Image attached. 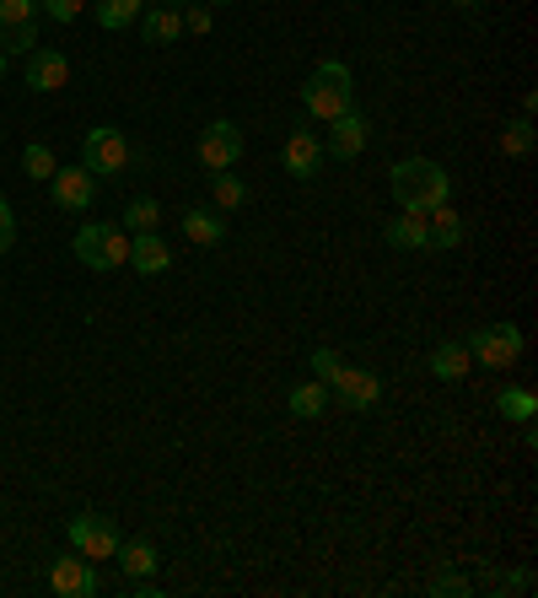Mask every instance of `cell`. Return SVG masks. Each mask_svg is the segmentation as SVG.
I'll return each mask as SVG.
<instances>
[{
	"label": "cell",
	"mask_w": 538,
	"mask_h": 598,
	"mask_svg": "<svg viewBox=\"0 0 538 598\" xmlns=\"http://www.w3.org/2000/svg\"><path fill=\"white\" fill-rule=\"evenodd\" d=\"M496 410H501L507 421H517V427H534L538 399L528 394V389H501V394H496Z\"/></svg>",
	"instance_id": "cell-21"
},
{
	"label": "cell",
	"mask_w": 538,
	"mask_h": 598,
	"mask_svg": "<svg viewBox=\"0 0 538 598\" xmlns=\"http://www.w3.org/2000/svg\"><path fill=\"white\" fill-rule=\"evenodd\" d=\"M183 238L200 243V249H216V243L227 238V221H221L216 211H200V205H194V211H183Z\"/></svg>",
	"instance_id": "cell-19"
},
{
	"label": "cell",
	"mask_w": 538,
	"mask_h": 598,
	"mask_svg": "<svg viewBox=\"0 0 538 598\" xmlns=\"http://www.w3.org/2000/svg\"><path fill=\"white\" fill-rule=\"evenodd\" d=\"M280 162H285L291 178H318L323 162H329V151H323V141H318L312 130H296V136L280 147Z\"/></svg>",
	"instance_id": "cell-11"
},
{
	"label": "cell",
	"mask_w": 538,
	"mask_h": 598,
	"mask_svg": "<svg viewBox=\"0 0 538 598\" xmlns=\"http://www.w3.org/2000/svg\"><path fill=\"white\" fill-rule=\"evenodd\" d=\"M49 588L60 598H92L98 594V572L81 561V550H71V556H54L49 561Z\"/></svg>",
	"instance_id": "cell-9"
},
{
	"label": "cell",
	"mask_w": 538,
	"mask_h": 598,
	"mask_svg": "<svg viewBox=\"0 0 538 598\" xmlns=\"http://www.w3.org/2000/svg\"><path fill=\"white\" fill-rule=\"evenodd\" d=\"M323 410H329V383L312 378V383H296V389H291V416H296V421H318Z\"/></svg>",
	"instance_id": "cell-20"
},
{
	"label": "cell",
	"mask_w": 538,
	"mask_h": 598,
	"mask_svg": "<svg viewBox=\"0 0 538 598\" xmlns=\"http://www.w3.org/2000/svg\"><path fill=\"white\" fill-rule=\"evenodd\" d=\"M76 259H81L87 270H119V265L130 259V232L114 227V221H87V227L76 232Z\"/></svg>",
	"instance_id": "cell-3"
},
{
	"label": "cell",
	"mask_w": 538,
	"mask_h": 598,
	"mask_svg": "<svg viewBox=\"0 0 538 598\" xmlns=\"http://www.w3.org/2000/svg\"><path fill=\"white\" fill-rule=\"evenodd\" d=\"M216 5H232V0H216Z\"/></svg>",
	"instance_id": "cell-39"
},
{
	"label": "cell",
	"mask_w": 538,
	"mask_h": 598,
	"mask_svg": "<svg viewBox=\"0 0 538 598\" xmlns=\"http://www.w3.org/2000/svg\"><path fill=\"white\" fill-rule=\"evenodd\" d=\"M38 11L54 16V22H76L81 16V0H38Z\"/></svg>",
	"instance_id": "cell-33"
},
{
	"label": "cell",
	"mask_w": 538,
	"mask_h": 598,
	"mask_svg": "<svg viewBox=\"0 0 538 598\" xmlns=\"http://www.w3.org/2000/svg\"><path fill=\"white\" fill-rule=\"evenodd\" d=\"M340 367H345V361H340V351H334V345H318V351H312V378H318V383H334V372H340Z\"/></svg>",
	"instance_id": "cell-29"
},
{
	"label": "cell",
	"mask_w": 538,
	"mask_h": 598,
	"mask_svg": "<svg viewBox=\"0 0 538 598\" xmlns=\"http://www.w3.org/2000/svg\"><path fill=\"white\" fill-rule=\"evenodd\" d=\"M334 125V136L323 141V151L334 156V162H350V156H361L367 151V119L350 109V114H340V119H329Z\"/></svg>",
	"instance_id": "cell-13"
},
{
	"label": "cell",
	"mask_w": 538,
	"mask_h": 598,
	"mask_svg": "<svg viewBox=\"0 0 538 598\" xmlns=\"http://www.w3.org/2000/svg\"><path fill=\"white\" fill-rule=\"evenodd\" d=\"M431 594H436V598L469 594V577H458V572H447V577H436V583H431Z\"/></svg>",
	"instance_id": "cell-34"
},
{
	"label": "cell",
	"mask_w": 538,
	"mask_h": 598,
	"mask_svg": "<svg viewBox=\"0 0 538 598\" xmlns=\"http://www.w3.org/2000/svg\"><path fill=\"white\" fill-rule=\"evenodd\" d=\"M388 183H394V200H399L404 211H436V205H447V194H452L447 167L431 162V156H404L399 167L388 173Z\"/></svg>",
	"instance_id": "cell-1"
},
{
	"label": "cell",
	"mask_w": 538,
	"mask_h": 598,
	"mask_svg": "<svg viewBox=\"0 0 538 598\" xmlns=\"http://www.w3.org/2000/svg\"><path fill=\"white\" fill-rule=\"evenodd\" d=\"M501 151H507V156H528V151H534V119H528V114L501 130Z\"/></svg>",
	"instance_id": "cell-25"
},
{
	"label": "cell",
	"mask_w": 538,
	"mask_h": 598,
	"mask_svg": "<svg viewBox=\"0 0 538 598\" xmlns=\"http://www.w3.org/2000/svg\"><path fill=\"white\" fill-rule=\"evenodd\" d=\"M65 534H71V545H76L87 561H108V556L119 550V529H114L108 518H98V512L71 518V523H65Z\"/></svg>",
	"instance_id": "cell-5"
},
{
	"label": "cell",
	"mask_w": 538,
	"mask_h": 598,
	"mask_svg": "<svg viewBox=\"0 0 538 598\" xmlns=\"http://www.w3.org/2000/svg\"><path fill=\"white\" fill-rule=\"evenodd\" d=\"M469 367H474V356H469V345H463V340H452V345H436V351H431V372H436L441 383H463V378H469Z\"/></svg>",
	"instance_id": "cell-16"
},
{
	"label": "cell",
	"mask_w": 538,
	"mask_h": 598,
	"mask_svg": "<svg viewBox=\"0 0 538 598\" xmlns=\"http://www.w3.org/2000/svg\"><path fill=\"white\" fill-rule=\"evenodd\" d=\"M452 5H463V11H469V5H479V0H452Z\"/></svg>",
	"instance_id": "cell-36"
},
{
	"label": "cell",
	"mask_w": 538,
	"mask_h": 598,
	"mask_svg": "<svg viewBox=\"0 0 538 598\" xmlns=\"http://www.w3.org/2000/svg\"><path fill=\"white\" fill-rule=\"evenodd\" d=\"M22 167H27V178H54L60 162H54V151L43 147V141H33V147L22 151Z\"/></svg>",
	"instance_id": "cell-28"
},
{
	"label": "cell",
	"mask_w": 538,
	"mask_h": 598,
	"mask_svg": "<svg viewBox=\"0 0 538 598\" xmlns=\"http://www.w3.org/2000/svg\"><path fill=\"white\" fill-rule=\"evenodd\" d=\"M0 76H5V54H0Z\"/></svg>",
	"instance_id": "cell-38"
},
{
	"label": "cell",
	"mask_w": 538,
	"mask_h": 598,
	"mask_svg": "<svg viewBox=\"0 0 538 598\" xmlns=\"http://www.w3.org/2000/svg\"><path fill=\"white\" fill-rule=\"evenodd\" d=\"M38 16V0H0V27L5 22H33Z\"/></svg>",
	"instance_id": "cell-32"
},
{
	"label": "cell",
	"mask_w": 538,
	"mask_h": 598,
	"mask_svg": "<svg viewBox=\"0 0 538 598\" xmlns=\"http://www.w3.org/2000/svg\"><path fill=\"white\" fill-rule=\"evenodd\" d=\"M469 356L485 367H512L523 356V329L517 323H485L469 334Z\"/></svg>",
	"instance_id": "cell-4"
},
{
	"label": "cell",
	"mask_w": 538,
	"mask_h": 598,
	"mask_svg": "<svg viewBox=\"0 0 538 598\" xmlns=\"http://www.w3.org/2000/svg\"><path fill=\"white\" fill-rule=\"evenodd\" d=\"M200 162H205L210 173H227V167H238V162H243V130H238L232 119H216V125H205V136H200Z\"/></svg>",
	"instance_id": "cell-6"
},
{
	"label": "cell",
	"mask_w": 538,
	"mask_h": 598,
	"mask_svg": "<svg viewBox=\"0 0 538 598\" xmlns=\"http://www.w3.org/2000/svg\"><path fill=\"white\" fill-rule=\"evenodd\" d=\"M125 265H134L140 276H167V270H172V249L162 243V232H134Z\"/></svg>",
	"instance_id": "cell-14"
},
{
	"label": "cell",
	"mask_w": 538,
	"mask_h": 598,
	"mask_svg": "<svg viewBox=\"0 0 538 598\" xmlns=\"http://www.w3.org/2000/svg\"><path fill=\"white\" fill-rule=\"evenodd\" d=\"M140 38L162 49V43L183 38V16H178L172 5H156V11H145V16H140Z\"/></svg>",
	"instance_id": "cell-18"
},
{
	"label": "cell",
	"mask_w": 538,
	"mask_h": 598,
	"mask_svg": "<svg viewBox=\"0 0 538 598\" xmlns=\"http://www.w3.org/2000/svg\"><path fill=\"white\" fill-rule=\"evenodd\" d=\"M54 205L60 211H87L92 205V194H98V173L81 162V167H54Z\"/></svg>",
	"instance_id": "cell-10"
},
{
	"label": "cell",
	"mask_w": 538,
	"mask_h": 598,
	"mask_svg": "<svg viewBox=\"0 0 538 598\" xmlns=\"http://www.w3.org/2000/svg\"><path fill=\"white\" fill-rule=\"evenodd\" d=\"M243 200H248V183H243L232 167H227V173H216V205H221V211H238Z\"/></svg>",
	"instance_id": "cell-26"
},
{
	"label": "cell",
	"mask_w": 538,
	"mask_h": 598,
	"mask_svg": "<svg viewBox=\"0 0 538 598\" xmlns=\"http://www.w3.org/2000/svg\"><path fill=\"white\" fill-rule=\"evenodd\" d=\"M463 243V216L452 205L425 211V249H458Z\"/></svg>",
	"instance_id": "cell-15"
},
{
	"label": "cell",
	"mask_w": 538,
	"mask_h": 598,
	"mask_svg": "<svg viewBox=\"0 0 538 598\" xmlns=\"http://www.w3.org/2000/svg\"><path fill=\"white\" fill-rule=\"evenodd\" d=\"M81 162H87L92 173H119V167L130 162V141H125L114 125H98V130H87V141H81Z\"/></svg>",
	"instance_id": "cell-8"
},
{
	"label": "cell",
	"mask_w": 538,
	"mask_h": 598,
	"mask_svg": "<svg viewBox=\"0 0 538 598\" xmlns=\"http://www.w3.org/2000/svg\"><path fill=\"white\" fill-rule=\"evenodd\" d=\"M490 588L496 594H528L534 588V572H501V577H490Z\"/></svg>",
	"instance_id": "cell-31"
},
{
	"label": "cell",
	"mask_w": 538,
	"mask_h": 598,
	"mask_svg": "<svg viewBox=\"0 0 538 598\" xmlns=\"http://www.w3.org/2000/svg\"><path fill=\"white\" fill-rule=\"evenodd\" d=\"M178 16H183V33H200V38H205V33L216 27V16H210V5H183Z\"/></svg>",
	"instance_id": "cell-30"
},
{
	"label": "cell",
	"mask_w": 538,
	"mask_h": 598,
	"mask_svg": "<svg viewBox=\"0 0 538 598\" xmlns=\"http://www.w3.org/2000/svg\"><path fill=\"white\" fill-rule=\"evenodd\" d=\"M302 109L312 114V119H340V114H350L356 109V81H350V71L340 65V60H323L312 76H307V87H302Z\"/></svg>",
	"instance_id": "cell-2"
},
{
	"label": "cell",
	"mask_w": 538,
	"mask_h": 598,
	"mask_svg": "<svg viewBox=\"0 0 538 598\" xmlns=\"http://www.w3.org/2000/svg\"><path fill=\"white\" fill-rule=\"evenodd\" d=\"M114 556H119V567H125L130 577H151V572H156V545H151V539H130V545H119Z\"/></svg>",
	"instance_id": "cell-22"
},
{
	"label": "cell",
	"mask_w": 538,
	"mask_h": 598,
	"mask_svg": "<svg viewBox=\"0 0 538 598\" xmlns=\"http://www.w3.org/2000/svg\"><path fill=\"white\" fill-rule=\"evenodd\" d=\"M156 200H130L125 205V216H119V227H130V232H156Z\"/></svg>",
	"instance_id": "cell-27"
},
{
	"label": "cell",
	"mask_w": 538,
	"mask_h": 598,
	"mask_svg": "<svg viewBox=\"0 0 538 598\" xmlns=\"http://www.w3.org/2000/svg\"><path fill=\"white\" fill-rule=\"evenodd\" d=\"M167 5H189V0H167Z\"/></svg>",
	"instance_id": "cell-37"
},
{
	"label": "cell",
	"mask_w": 538,
	"mask_h": 598,
	"mask_svg": "<svg viewBox=\"0 0 538 598\" xmlns=\"http://www.w3.org/2000/svg\"><path fill=\"white\" fill-rule=\"evenodd\" d=\"M388 249H399V254H414V249H425V211H404L388 221Z\"/></svg>",
	"instance_id": "cell-17"
},
{
	"label": "cell",
	"mask_w": 538,
	"mask_h": 598,
	"mask_svg": "<svg viewBox=\"0 0 538 598\" xmlns=\"http://www.w3.org/2000/svg\"><path fill=\"white\" fill-rule=\"evenodd\" d=\"M329 394H334V405H345V410H372V405L383 399V378H377V372H361V367H340L334 383H329Z\"/></svg>",
	"instance_id": "cell-7"
},
{
	"label": "cell",
	"mask_w": 538,
	"mask_h": 598,
	"mask_svg": "<svg viewBox=\"0 0 538 598\" xmlns=\"http://www.w3.org/2000/svg\"><path fill=\"white\" fill-rule=\"evenodd\" d=\"M11 238H16V216H11V205H5V194H0V254L11 249Z\"/></svg>",
	"instance_id": "cell-35"
},
{
	"label": "cell",
	"mask_w": 538,
	"mask_h": 598,
	"mask_svg": "<svg viewBox=\"0 0 538 598\" xmlns=\"http://www.w3.org/2000/svg\"><path fill=\"white\" fill-rule=\"evenodd\" d=\"M71 81V60L60 49H33L27 54V87L33 92H60Z\"/></svg>",
	"instance_id": "cell-12"
},
{
	"label": "cell",
	"mask_w": 538,
	"mask_h": 598,
	"mask_svg": "<svg viewBox=\"0 0 538 598\" xmlns=\"http://www.w3.org/2000/svg\"><path fill=\"white\" fill-rule=\"evenodd\" d=\"M38 49V27L33 22H5L0 27V54L11 60V54H33Z\"/></svg>",
	"instance_id": "cell-24"
},
{
	"label": "cell",
	"mask_w": 538,
	"mask_h": 598,
	"mask_svg": "<svg viewBox=\"0 0 538 598\" xmlns=\"http://www.w3.org/2000/svg\"><path fill=\"white\" fill-rule=\"evenodd\" d=\"M140 11H145V0H98V27L119 33V27H130Z\"/></svg>",
	"instance_id": "cell-23"
}]
</instances>
